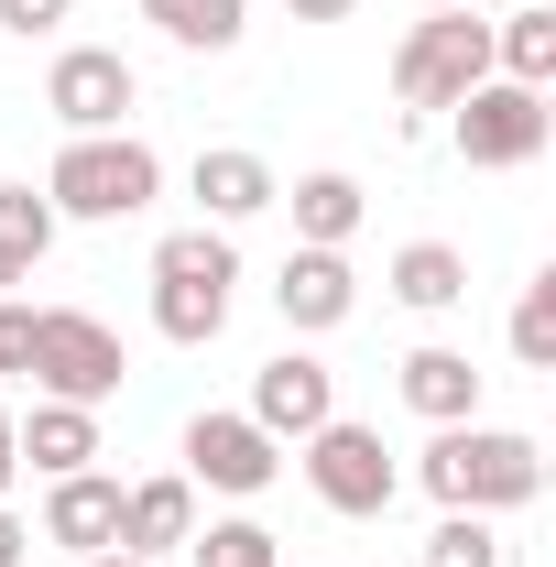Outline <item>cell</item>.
<instances>
[{"mask_svg": "<svg viewBox=\"0 0 556 567\" xmlns=\"http://www.w3.org/2000/svg\"><path fill=\"white\" fill-rule=\"evenodd\" d=\"M415 481L447 502V513H524V502L546 492V447L470 415V425H436V447L415 458Z\"/></svg>", "mask_w": 556, "mask_h": 567, "instance_id": "obj_1", "label": "cell"}, {"mask_svg": "<svg viewBox=\"0 0 556 567\" xmlns=\"http://www.w3.org/2000/svg\"><path fill=\"white\" fill-rule=\"evenodd\" d=\"M229 306H240V251H229V229H164L153 240V328L175 339V350H208L218 328H229Z\"/></svg>", "mask_w": 556, "mask_h": 567, "instance_id": "obj_2", "label": "cell"}, {"mask_svg": "<svg viewBox=\"0 0 556 567\" xmlns=\"http://www.w3.org/2000/svg\"><path fill=\"white\" fill-rule=\"evenodd\" d=\"M153 197H164V153L142 132H66L55 175H44L55 218H142Z\"/></svg>", "mask_w": 556, "mask_h": 567, "instance_id": "obj_3", "label": "cell"}, {"mask_svg": "<svg viewBox=\"0 0 556 567\" xmlns=\"http://www.w3.org/2000/svg\"><path fill=\"white\" fill-rule=\"evenodd\" d=\"M481 76H491V22L481 11H425L393 55V99L404 110H459Z\"/></svg>", "mask_w": 556, "mask_h": 567, "instance_id": "obj_4", "label": "cell"}, {"mask_svg": "<svg viewBox=\"0 0 556 567\" xmlns=\"http://www.w3.org/2000/svg\"><path fill=\"white\" fill-rule=\"evenodd\" d=\"M121 328L110 317H87V306H44V328H33V382H44V404H110L121 393Z\"/></svg>", "mask_w": 556, "mask_h": 567, "instance_id": "obj_5", "label": "cell"}, {"mask_svg": "<svg viewBox=\"0 0 556 567\" xmlns=\"http://www.w3.org/2000/svg\"><path fill=\"white\" fill-rule=\"evenodd\" d=\"M556 132L546 87H513V76H481L459 110H447V142H459V164H481V175H513V164H535Z\"/></svg>", "mask_w": 556, "mask_h": 567, "instance_id": "obj_6", "label": "cell"}, {"mask_svg": "<svg viewBox=\"0 0 556 567\" xmlns=\"http://www.w3.org/2000/svg\"><path fill=\"white\" fill-rule=\"evenodd\" d=\"M295 447H306V481H317V502H328V513H349V524L393 513V492H404V470H393V447H382L371 425L328 415L317 436H295Z\"/></svg>", "mask_w": 556, "mask_h": 567, "instance_id": "obj_7", "label": "cell"}, {"mask_svg": "<svg viewBox=\"0 0 556 567\" xmlns=\"http://www.w3.org/2000/svg\"><path fill=\"white\" fill-rule=\"evenodd\" d=\"M142 99V76L121 44H66L55 76H44V110L66 121V132H121V110Z\"/></svg>", "mask_w": 556, "mask_h": 567, "instance_id": "obj_8", "label": "cell"}, {"mask_svg": "<svg viewBox=\"0 0 556 567\" xmlns=\"http://www.w3.org/2000/svg\"><path fill=\"white\" fill-rule=\"evenodd\" d=\"M274 470H284V447L251 415H197L186 425V481H197V492L251 502V492H274Z\"/></svg>", "mask_w": 556, "mask_h": 567, "instance_id": "obj_9", "label": "cell"}, {"mask_svg": "<svg viewBox=\"0 0 556 567\" xmlns=\"http://www.w3.org/2000/svg\"><path fill=\"white\" fill-rule=\"evenodd\" d=\"M339 415V382H328V360H306V350H284V360H262L251 371V425L262 436H317V425Z\"/></svg>", "mask_w": 556, "mask_h": 567, "instance_id": "obj_10", "label": "cell"}, {"mask_svg": "<svg viewBox=\"0 0 556 567\" xmlns=\"http://www.w3.org/2000/svg\"><path fill=\"white\" fill-rule=\"evenodd\" d=\"M274 306H284V328L295 339H317V328H349V306H360V274H349V251H284V274H274Z\"/></svg>", "mask_w": 556, "mask_h": 567, "instance_id": "obj_11", "label": "cell"}, {"mask_svg": "<svg viewBox=\"0 0 556 567\" xmlns=\"http://www.w3.org/2000/svg\"><path fill=\"white\" fill-rule=\"evenodd\" d=\"M186 186H197L208 229H240V218H262V208L284 197V175L251 153V142H218V153H197V175H186Z\"/></svg>", "mask_w": 556, "mask_h": 567, "instance_id": "obj_12", "label": "cell"}, {"mask_svg": "<svg viewBox=\"0 0 556 567\" xmlns=\"http://www.w3.org/2000/svg\"><path fill=\"white\" fill-rule=\"evenodd\" d=\"M44 546H76V557L121 546V481H110V470H66V481L44 492Z\"/></svg>", "mask_w": 556, "mask_h": 567, "instance_id": "obj_13", "label": "cell"}, {"mask_svg": "<svg viewBox=\"0 0 556 567\" xmlns=\"http://www.w3.org/2000/svg\"><path fill=\"white\" fill-rule=\"evenodd\" d=\"M11 447H22V470H44V481L99 470V404H33V415H11Z\"/></svg>", "mask_w": 556, "mask_h": 567, "instance_id": "obj_14", "label": "cell"}, {"mask_svg": "<svg viewBox=\"0 0 556 567\" xmlns=\"http://www.w3.org/2000/svg\"><path fill=\"white\" fill-rule=\"evenodd\" d=\"M274 208H295V240H306V251H349V240H360V218H371V197H360V175L328 164V175H295Z\"/></svg>", "mask_w": 556, "mask_h": 567, "instance_id": "obj_15", "label": "cell"}, {"mask_svg": "<svg viewBox=\"0 0 556 567\" xmlns=\"http://www.w3.org/2000/svg\"><path fill=\"white\" fill-rule=\"evenodd\" d=\"M186 535H197V481H186V470L121 492V546H132V557H164V546H186Z\"/></svg>", "mask_w": 556, "mask_h": 567, "instance_id": "obj_16", "label": "cell"}, {"mask_svg": "<svg viewBox=\"0 0 556 567\" xmlns=\"http://www.w3.org/2000/svg\"><path fill=\"white\" fill-rule=\"evenodd\" d=\"M404 404H415L425 425H470V415H481V371H470V350H404Z\"/></svg>", "mask_w": 556, "mask_h": 567, "instance_id": "obj_17", "label": "cell"}, {"mask_svg": "<svg viewBox=\"0 0 556 567\" xmlns=\"http://www.w3.org/2000/svg\"><path fill=\"white\" fill-rule=\"evenodd\" d=\"M382 284H393V295H404L415 317H447V306L470 295V251H447V240H404Z\"/></svg>", "mask_w": 556, "mask_h": 567, "instance_id": "obj_18", "label": "cell"}, {"mask_svg": "<svg viewBox=\"0 0 556 567\" xmlns=\"http://www.w3.org/2000/svg\"><path fill=\"white\" fill-rule=\"evenodd\" d=\"M491 76H513V87H546L556 76V11L546 0H524V11L491 22Z\"/></svg>", "mask_w": 556, "mask_h": 567, "instance_id": "obj_19", "label": "cell"}, {"mask_svg": "<svg viewBox=\"0 0 556 567\" xmlns=\"http://www.w3.org/2000/svg\"><path fill=\"white\" fill-rule=\"evenodd\" d=\"M142 22H153L164 44H186V55H229V44L251 33L240 0H142Z\"/></svg>", "mask_w": 556, "mask_h": 567, "instance_id": "obj_20", "label": "cell"}, {"mask_svg": "<svg viewBox=\"0 0 556 567\" xmlns=\"http://www.w3.org/2000/svg\"><path fill=\"white\" fill-rule=\"evenodd\" d=\"M55 229H66V218L44 208V197H33V186H0V251H11V262H22V274H33V262H44V251H55Z\"/></svg>", "mask_w": 556, "mask_h": 567, "instance_id": "obj_21", "label": "cell"}, {"mask_svg": "<svg viewBox=\"0 0 556 567\" xmlns=\"http://www.w3.org/2000/svg\"><path fill=\"white\" fill-rule=\"evenodd\" d=\"M513 360L524 371H556V274H535L513 295Z\"/></svg>", "mask_w": 556, "mask_h": 567, "instance_id": "obj_22", "label": "cell"}, {"mask_svg": "<svg viewBox=\"0 0 556 567\" xmlns=\"http://www.w3.org/2000/svg\"><path fill=\"white\" fill-rule=\"evenodd\" d=\"M425 567H502V535H491V513H447V524L425 535Z\"/></svg>", "mask_w": 556, "mask_h": 567, "instance_id": "obj_23", "label": "cell"}, {"mask_svg": "<svg viewBox=\"0 0 556 567\" xmlns=\"http://www.w3.org/2000/svg\"><path fill=\"white\" fill-rule=\"evenodd\" d=\"M186 557H197V567H284L274 535H262L251 513H240V524H208V535H186Z\"/></svg>", "mask_w": 556, "mask_h": 567, "instance_id": "obj_24", "label": "cell"}, {"mask_svg": "<svg viewBox=\"0 0 556 567\" xmlns=\"http://www.w3.org/2000/svg\"><path fill=\"white\" fill-rule=\"evenodd\" d=\"M33 328H44V306L0 295V371H33Z\"/></svg>", "mask_w": 556, "mask_h": 567, "instance_id": "obj_25", "label": "cell"}, {"mask_svg": "<svg viewBox=\"0 0 556 567\" xmlns=\"http://www.w3.org/2000/svg\"><path fill=\"white\" fill-rule=\"evenodd\" d=\"M66 11H76V0H0V33H22V44H33V33H55Z\"/></svg>", "mask_w": 556, "mask_h": 567, "instance_id": "obj_26", "label": "cell"}, {"mask_svg": "<svg viewBox=\"0 0 556 567\" xmlns=\"http://www.w3.org/2000/svg\"><path fill=\"white\" fill-rule=\"evenodd\" d=\"M284 11H295V22H349L360 0H284Z\"/></svg>", "mask_w": 556, "mask_h": 567, "instance_id": "obj_27", "label": "cell"}, {"mask_svg": "<svg viewBox=\"0 0 556 567\" xmlns=\"http://www.w3.org/2000/svg\"><path fill=\"white\" fill-rule=\"evenodd\" d=\"M22 557H33V535H22V524L0 513V567H22Z\"/></svg>", "mask_w": 556, "mask_h": 567, "instance_id": "obj_28", "label": "cell"}, {"mask_svg": "<svg viewBox=\"0 0 556 567\" xmlns=\"http://www.w3.org/2000/svg\"><path fill=\"white\" fill-rule=\"evenodd\" d=\"M76 567H153V557H132V546H99V557H76Z\"/></svg>", "mask_w": 556, "mask_h": 567, "instance_id": "obj_29", "label": "cell"}, {"mask_svg": "<svg viewBox=\"0 0 556 567\" xmlns=\"http://www.w3.org/2000/svg\"><path fill=\"white\" fill-rule=\"evenodd\" d=\"M11 470H22V447H11V415H0V492H11Z\"/></svg>", "mask_w": 556, "mask_h": 567, "instance_id": "obj_30", "label": "cell"}, {"mask_svg": "<svg viewBox=\"0 0 556 567\" xmlns=\"http://www.w3.org/2000/svg\"><path fill=\"white\" fill-rule=\"evenodd\" d=\"M22 284H33V274H22V262H11V251H0V295H22Z\"/></svg>", "mask_w": 556, "mask_h": 567, "instance_id": "obj_31", "label": "cell"}, {"mask_svg": "<svg viewBox=\"0 0 556 567\" xmlns=\"http://www.w3.org/2000/svg\"><path fill=\"white\" fill-rule=\"evenodd\" d=\"M415 11H481V0H415Z\"/></svg>", "mask_w": 556, "mask_h": 567, "instance_id": "obj_32", "label": "cell"}]
</instances>
